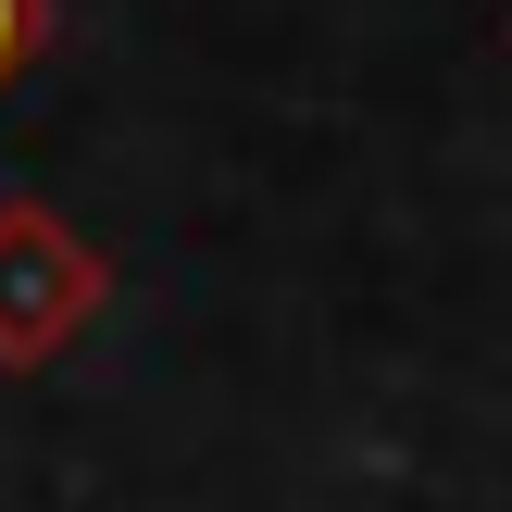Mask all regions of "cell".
<instances>
[{
  "mask_svg": "<svg viewBox=\"0 0 512 512\" xmlns=\"http://www.w3.org/2000/svg\"><path fill=\"white\" fill-rule=\"evenodd\" d=\"M113 300V263L75 238L50 200H0V375L63 363Z\"/></svg>",
  "mask_w": 512,
  "mask_h": 512,
  "instance_id": "obj_1",
  "label": "cell"
},
{
  "mask_svg": "<svg viewBox=\"0 0 512 512\" xmlns=\"http://www.w3.org/2000/svg\"><path fill=\"white\" fill-rule=\"evenodd\" d=\"M38 50H50V0H0V88H13Z\"/></svg>",
  "mask_w": 512,
  "mask_h": 512,
  "instance_id": "obj_2",
  "label": "cell"
},
{
  "mask_svg": "<svg viewBox=\"0 0 512 512\" xmlns=\"http://www.w3.org/2000/svg\"><path fill=\"white\" fill-rule=\"evenodd\" d=\"M500 50H512V13H500Z\"/></svg>",
  "mask_w": 512,
  "mask_h": 512,
  "instance_id": "obj_3",
  "label": "cell"
}]
</instances>
